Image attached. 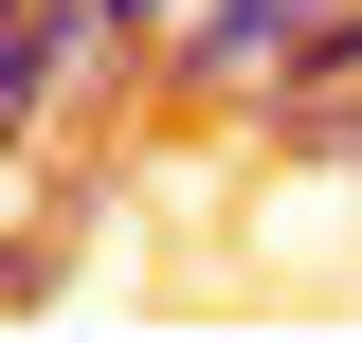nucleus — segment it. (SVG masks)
<instances>
[{"label": "nucleus", "mask_w": 362, "mask_h": 343, "mask_svg": "<svg viewBox=\"0 0 362 343\" xmlns=\"http://www.w3.org/2000/svg\"><path fill=\"white\" fill-rule=\"evenodd\" d=\"M326 37V0H199L181 18V90H290Z\"/></svg>", "instance_id": "1"}, {"label": "nucleus", "mask_w": 362, "mask_h": 343, "mask_svg": "<svg viewBox=\"0 0 362 343\" xmlns=\"http://www.w3.org/2000/svg\"><path fill=\"white\" fill-rule=\"evenodd\" d=\"M290 90H362V0H326V37H308V73ZM290 90H272V109H290Z\"/></svg>", "instance_id": "2"}, {"label": "nucleus", "mask_w": 362, "mask_h": 343, "mask_svg": "<svg viewBox=\"0 0 362 343\" xmlns=\"http://www.w3.org/2000/svg\"><path fill=\"white\" fill-rule=\"evenodd\" d=\"M90 37H181V0H90Z\"/></svg>", "instance_id": "3"}, {"label": "nucleus", "mask_w": 362, "mask_h": 343, "mask_svg": "<svg viewBox=\"0 0 362 343\" xmlns=\"http://www.w3.org/2000/svg\"><path fill=\"white\" fill-rule=\"evenodd\" d=\"M0 307H37V253H18V235H0Z\"/></svg>", "instance_id": "4"}]
</instances>
